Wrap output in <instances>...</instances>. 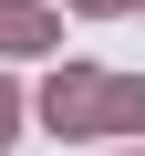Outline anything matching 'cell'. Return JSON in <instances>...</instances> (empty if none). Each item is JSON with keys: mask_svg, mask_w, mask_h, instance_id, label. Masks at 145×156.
<instances>
[]
</instances>
